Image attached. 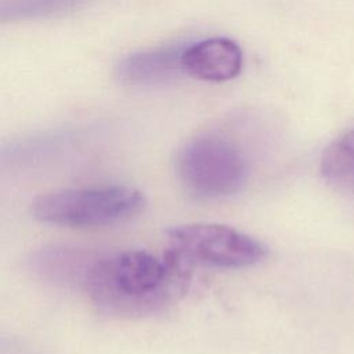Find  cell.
<instances>
[{"label": "cell", "mask_w": 354, "mask_h": 354, "mask_svg": "<svg viewBox=\"0 0 354 354\" xmlns=\"http://www.w3.org/2000/svg\"><path fill=\"white\" fill-rule=\"evenodd\" d=\"M80 136L76 129H57L12 138L0 144V167L21 169L43 163L65 152Z\"/></svg>", "instance_id": "8"}, {"label": "cell", "mask_w": 354, "mask_h": 354, "mask_svg": "<svg viewBox=\"0 0 354 354\" xmlns=\"http://www.w3.org/2000/svg\"><path fill=\"white\" fill-rule=\"evenodd\" d=\"M76 0H0V24L50 17L71 8Z\"/></svg>", "instance_id": "10"}, {"label": "cell", "mask_w": 354, "mask_h": 354, "mask_svg": "<svg viewBox=\"0 0 354 354\" xmlns=\"http://www.w3.org/2000/svg\"><path fill=\"white\" fill-rule=\"evenodd\" d=\"M189 279V264L169 249L162 256L141 249L98 250L82 292L106 315L145 317L177 303Z\"/></svg>", "instance_id": "1"}, {"label": "cell", "mask_w": 354, "mask_h": 354, "mask_svg": "<svg viewBox=\"0 0 354 354\" xmlns=\"http://www.w3.org/2000/svg\"><path fill=\"white\" fill-rule=\"evenodd\" d=\"M181 47L163 46L141 50L123 57L115 68L116 80L129 87H159L170 84L180 75Z\"/></svg>", "instance_id": "6"}, {"label": "cell", "mask_w": 354, "mask_h": 354, "mask_svg": "<svg viewBox=\"0 0 354 354\" xmlns=\"http://www.w3.org/2000/svg\"><path fill=\"white\" fill-rule=\"evenodd\" d=\"M321 174L336 189L354 194V127L325 148Z\"/></svg>", "instance_id": "9"}, {"label": "cell", "mask_w": 354, "mask_h": 354, "mask_svg": "<svg viewBox=\"0 0 354 354\" xmlns=\"http://www.w3.org/2000/svg\"><path fill=\"white\" fill-rule=\"evenodd\" d=\"M181 68L185 75L199 80L227 82L239 75L242 51L231 39H205L183 48Z\"/></svg>", "instance_id": "7"}, {"label": "cell", "mask_w": 354, "mask_h": 354, "mask_svg": "<svg viewBox=\"0 0 354 354\" xmlns=\"http://www.w3.org/2000/svg\"><path fill=\"white\" fill-rule=\"evenodd\" d=\"M144 195L127 185L65 188L37 196L30 205L40 223L71 228L113 225L138 214Z\"/></svg>", "instance_id": "2"}, {"label": "cell", "mask_w": 354, "mask_h": 354, "mask_svg": "<svg viewBox=\"0 0 354 354\" xmlns=\"http://www.w3.org/2000/svg\"><path fill=\"white\" fill-rule=\"evenodd\" d=\"M169 250L187 264L214 268H248L261 263L267 246L254 236L224 224L191 223L167 231Z\"/></svg>", "instance_id": "4"}, {"label": "cell", "mask_w": 354, "mask_h": 354, "mask_svg": "<svg viewBox=\"0 0 354 354\" xmlns=\"http://www.w3.org/2000/svg\"><path fill=\"white\" fill-rule=\"evenodd\" d=\"M97 253L98 250L86 246L48 243L33 249L25 259V267L44 283L82 290L86 274Z\"/></svg>", "instance_id": "5"}, {"label": "cell", "mask_w": 354, "mask_h": 354, "mask_svg": "<svg viewBox=\"0 0 354 354\" xmlns=\"http://www.w3.org/2000/svg\"><path fill=\"white\" fill-rule=\"evenodd\" d=\"M176 173L187 192L213 201L232 196L245 187L249 163L234 141L217 134H203L180 149Z\"/></svg>", "instance_id": "3"}]
</instances>
